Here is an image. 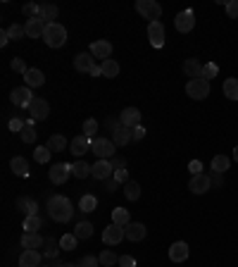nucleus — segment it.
<instances>
[{
	"instance_id": "1",
	"label": "nucleus",
	"mask_w": 238,
	"mask_h": 267,
	"mask_svg": "<svg viewBox=\"0 0 238 267\" xmlns=\"http://www.w3.org/2000/svg\"><path fill=\"white\" fill-rule=\"evenodd\" d=\"M48 215H50V220L57 222V224H64V222L71 220V215H74V208H71V201L67 196H55L48 198Z\"/></svg>"
},
{
	"instance_id": "2",
	"label": "nucleus",
	"mask_w": 238,
	"mask_h": 267,
	"mask_svg": "<svg viewBox=\"0 0 238 267\" xmlns=\"http://www.w3.org/2000/svg\"><path fill=\"white\" fill-rule=\"evenodd\" d=\"M43 41H46L48 48H62L64 43H67V29L57 22L48 24L46 34H43Z\"/></svg>"
},
{
	"instance_id": "3",
	"label": "nucleus",
	"mask_w": 238,
	"mask_h": 267,
	"mask_svg": "<svg viewBox=\"0 0 238 267\" xmlns=\"http://www.w3.org/2000/svg\"><path fill=\"white\" fill-rule=\"evenodd\" d=\"M136 12L143 19H150V22H160L162 17V5L157 0H136Z\"/></svg>"
},
{
	"instance_id": "4",
	"label": "nucleus",
	"mask_w": 238,
	"mask_h": 267,
	"mask_svg": "<svg viewBox=\"0 0 238 267\" xmlns=\"http://www.w3.org/2000/svg\"><path fill=\"white\" fill-rule=\"evenodd\" d=\"M91 150H93V155L98 157V160H112V157H114V153H117V146H114V141H112V139H105V136H100V139H93V146H91Z\"/></svg>"
},
{
	"instance_id": "5",
	"label": "nucleus",
	"mask_w": 238,
	"mask_h": 267,
	"mask_svg": "<svg viewBox=\"0 0 238 267\" xmlns=\"http://www.w3.org/2000/svg\"><path fill=\"white\" fill-rule=\"evenodd\" d=\"M186 95H190L193 101H205L207 95H210V81L207 79H188Z\"/></svg>"
},
{
	"instance_id": "6",
	"label": "nucleus",
	"mask_w": 238,
	"mask_h": 267,
	"mask_svg": "<svg viewBox=\"0 0 238 267\" xmlns=\"http://www.w3.org/2000/svg\"><path fill=\"white\" fill-rule=\"evenodd\" d=\"M127 239V227H119V224H107V229L103 231V241H105V246H117V244H122Z\"/></svg>"
},
{
	"instance_id": "7",
	"label": "nucleus",
	"mask_w": 238,
	"mask_h": 267,
	"mask_svg": "<svg viewBox=\"0 0 238 267\" xmlns=\"http://www.w3.org/2000/svg\"><path fill=\"white\" fill-rule=\"evenodd\" d=\"M212 189V179H210V174H193L188 181V191L190 193H195V196H203L207 191Z\"/></svg>"
},
{
	"instance_id": "8",
	"label": "nucleus",
	"mask_w": 238,
	"mask_h": 267,
	"mask_svg": "<svg viewBox=\"0 0 238 267\" xmlns=\"http://www.w3.org/2000/svg\"><path fill=\"white\" fill-rule=\"evenodd\" d=\"M174 26L179 34H188L190 29L195 26V12H193V10H181V12L174 17Z\"/></svg>"
},
{
	"instance_id": "9",
	"label": "nucleus",
	"mask_w": 238,
	"mask_h": 267,
	"mask_svg": "<svg viewBox=\"0 0 238 267\" xmlns=\"http://www.w3.org/2000/svg\"><path fill=\"white\" fill-rule=\"evenodd\" d=\"M10 101L15 103L17 108H26V110H29V105H31V101H33L31 88H29V86H17V88H12V93H10Z\"/></svg>"
},
{
	"instance_id": "10",
	"label": "nucleus",
	"mask_w": 238,
	"mask_h": 267,
	"mask_svg": "<svg viewBox=\"0 0 238 267\" xmlns=\"http://www.w3.org/2000/svg\"><path fill=\"white\" fill-rule=\"evenodd\" d=\"M29 115H31L33 122H43L50 115V105H48L46 98H33L31 105H29Z\"/></svg>"
},
{
	"instance_id": "11",
	"label": "nucleus",
	"mask_w": 238,
	"mask_h": 267,
	"mask_svg": "<svg viewBox=\"0 0 238 267\" xmlns=\"http://www.w3.org/2000/svg\"><path fill=\"white\" fill-rule=\"evenodd\" d=\"M148 41H150L152 48H162V46H165L167 34H165L162 22H148Z\"/></svg>"
},
{
	"instance_id": "12",
	"label": "nucleus",
	"mask_w": 238,
	"mask_h": 267,
	"mask_svg": "<svg viewBox=\"0 0 238 267\" xmlns=\"http://www.w3.org/2000/svg\"><path fill=\"white\" fill-rule=\"evenodd\" d=\"M91 177L100 181H107L114 177V167H112L110 160H98L95 165H91Z\"/></svg>"
},
{
	"instance_id": "13",
	"label": "nucleus",
	"mask_w": 238,
	"mask_h": 267,
	"mask_svg": "<svg viewBox=\"0 0 238 267\" xmlns=\"http://www.w3.org/2000/svg\"><path fill=\"white\" fill-rule=\"evenodd\" d=\"M141 110L138 108H124V110L119 112V122L122 126H127V129H136V126H141Z\"/></svg>"
},
{
	"instance_id": "14",
	"label": "nucleus",
	"mask_w": 238,
	"mask_h": 267,
	"mask_svg": "<svg viewBox=\"0 0 238 267\" xmlns=\"http://www.w3.org/2000/svg\"><path fill=\"white\" fill-rule=\"evenodd\" d=\"M24 29H26V39H43V34L48 29V22H43L41 17H33V19H26Z\"/></svg>"
},
{
	"instance_id": "15",
	"label": "nucleus",
	"mask_w": 238,
	"mask_h": 267,
	"mask_svg": "<svg viewBox=\"0 0 238 267\" xmlns=\"http://www.w3.org/2000/svg\"><path fill=\"white\" fill-rule=\"evenodd\" d=\"M91 146H93V141L88 139L86 134H79V136H74V139H71V143H69L71 155H76V157L86 155L88 150H91Z\"/></svg>"
},
{
	"instance_id": "16",
	"label": "nucleus",
	"mask_w": 238,
	"mask_h": 267,
	"mask_svg": "<svg viewBox=\"0 0 238 267\" xmlns=\"http://www.w3.org/2000/svg\"><path fill=\"white\" fill-rule=\"evenodd\" d=\"M98 64H95V57L91 53H79L74 57V70L76 72H84V74H91Z\"/></svg>"
},
{
	"instance_id": "17",
	"label": "nucleus",
	"mask_w": 238,
	"mask_h": 267,
	"mask_svg": "<svg viewBox=\"0 0 238 267\" xmlns=\"http://www.w3.org/2000/svg\"><path fill=\"white\" fill-rule=\"evenodd\" d=\"M50 181L53 184H64V181L69 179V174H71V165H67V162H57V165H53V170H50Z\"/></svg>"
},
{
	"instance_id": "18",
	"label": "nucleus",
	"mask_w": 238,
	"mask_h": 267,
	"mask_svg": "<svg viewBox=\"0 0 238 267\" xmlns=\"http://www.w3.org/2000/svg\"><path fill=\"white\" fill-rule=\"evenodd\" d=\"M46 239L38 234V231H24L22 234V248H29V251H38L43 248Z\"/></svg>"
},
{
	"instance_id": "19",
	"label": "nucleus",
	"mask_w": 238,
	"mask_h": 267,
	"mask_svg": "<svg viewBox=\"0 0 238 267\" xmlns=\"http://www.w3.org/2000/svg\"><path fill=\"white\" fill-rule=\"evenodd\" d=\"M91 55L93 57H98V60H110V55H112V43L110 41H93L91 43Z\"/></svg>"
},
{
	"instance_id": "20",
	"label": "nucleus",
	"mask_w": 238,
	"mask_h": 267,
	"mask_svg": "<svg viewBox=\"0 0 238 267\" xmlns=\"http://www.w3.org/2000/svg\"><path fill=\"white\" fill-rule=\"evenodd\" d=\"M188 244L186 241H176V244H172V248H169V260L172 262H186L188 260Z\"/></svg>"
},
{
	"instance_id": "21",
	"label": "nucleus",
	"mask_w": 238,
	"mask_h": 267,
	"mask_svg": "<svg viewBox=\"0 0 238 267\" xmlns=\"http://www.w3.org/2000/svg\"><path fill=\"white\" fill-rule=\"evenodd\" d=\"M41 260H43V253L24 248L19 255V267H41Z\"/></svg>"
},
{
	"instance_id": "22",
	"label": "nucleus",
	"mask_w": 238,
	"mask_h": 267,
	"mask_svg": "<svg viewBox=\"0 0 238 267\" xmlns=\"http://www.w3.org/2000/svg\"><path fill=\"white\" fill-rule=\"evenodd\" d=\"M145 234H148V229H145V224H141V222H129L127 224V239L129 241L138 244V241L145 239Z\"/></svg>"
},
{
	"instance_id": "23",
	"label": "nucleus",
	"mask_w": 238,
	"mask_h": 267,
	"mask_svg": "<svg viewBox=\"0 0 238 267\" xmlns=\"http://www.w3.org/2000/svg\"><path fill=\"white\" fill-rule=\"evenodd\" d=\"M24 81H26V86L29 88H38L46 84V74L41 70H36V67H29V72L24 74Z\"/></svg>"
},
{
	"instance_id": "24",
	"label": "nucleus",
	"mask_w": 238,
	"mask_h": 267,
	"mask_svg": "<svg viewBox=\"0 0 238 267\" xmlns=\"http://www.w3.org/2000/svg\"><path fill=\"white\" fill-rule=\"evenodd\" d=\"M203 70H205V67H203L195 57H190V60L183 62V74L190 77V79H203Z\"/></svg>"
},
{
	"instance_id": "25",
	"label": "nucleus",
	"mask_w": 238,
	"mask_h": 267,
	"mask_svg": "<svg viewBox=\"0 0 238 267\" xmlns=\"http://www.w3.org/2000/svg\"><path fill=\"white\" fill-rule=\"evenodd\" d=\"M10 170L17 174V177H29V160L22 155H17L10 160Z\"/></svg>"
},
{
	"instance_id": "26",
	"label": "nucleus",
	"mask_w": 238,
	"mask_h": 267,
	"mask_svg": "<svg viewBox=\"0 0 238 267\" xmlns=\"http://www.w3.org/2000/svg\"><path fill=\"white\" fill-rule=\"evenodd\" d=\"M17 210L24 212L26 217H29V215H38V203L31 201V198L22 196V198H17Z\"/></svg>"
},
{
	"instance_id": "27",
	"label": "nucleus",
	"mask_w": 238,
	"mask_h": 267,
	"mask_svg": "<svg viewBox=\"0 0 238 267\" xmlns=\"http://www.w3.org/2000/svg\"><path fill=\"white\" fill-rule=\"evenodd\" d=\"M48 148H50V153H62L67 146H69V141L64 139L62 134H53L50 139H48V143H46Z\"/></svg>"
},
{
	"instance_id": "28",
	"label": "nucleus",
	"mask_w": 238,
	"mask_h": 267,
	"mask_svg": "<svg viewBox=\"0 0 238 267\" xmlns=\"http://www.w3.org/2000/svg\"><path fill=\"white\" fill-rule=\"evenodd\" d=\"M222 93L226 95V98H229V101H238V79H236V77H229V79H224Z\"/></svg>"
},
{
	"instance_id": "29",
	"label": "nucleus",
	"mask_w": 238,
	"mask_h": 267,
	"mask_svg": "<svg viewBox=\"0 0 238 267\" xmlns=\"http://www.w3.org/2000/svg\"><path fill=\"white\" fill-rule=\"evenodd\" d=\"M119 62L117 60H105V62H100V72H103V77H107V79H114V77H119Z\"/></svg>"
},
{
	"instance_id": "30",
	"label": "nucleus",
	"mask_w": 238,
	"mask_h": 267,
	"mask_svg": "<svg viewBox=\"0 0 238 267\" xmlns=\"http://www.w3.org/2000/svg\"><path fill=\"white\" fill-rule=\"evenodd\" d=\"M57 12H60V10H57V5H53V3H43V5H41V19H43V22H48V24H53V19H55L57 17Z\"/></svg>"
},
{
	"instance_id": "31",
	"label": "nucleus",
	"mask_w": 238,
	"mask_h": 267,
	"mask_svg": "<svg viewBox=\"0 0 238 267\" xmlns=\"http://www.w3.org/2000/svg\"><path fill=\"white\" fill-rule=\"evenodd\" d=\"M112 141H114V146H117V148H122V146H127L129 141H134V139H131V129H127V126H122L119 131H114V134H112Z\"/></svg>"
},
{
	"instance_id": "32",
	"label": "nucleus",
	"mask_w": 238,
	"mask_h": 267,
	"mask_svg": "<svg viewBox=\"0 0 238 267\" xmlns=\"http://www.w3.org/2000/svg\"><path fill=\"white\" fill-rule=\"evenodd\" d=\"M60 246L55 244V239H46V244H43V258H50V260H55L57 255H60Z\"/></svg>"
},
{
	"instance_id": "33",
	"label": "nucleus",
	"mask_w": 238,
	"mask_h": 267,
	"mask_svg": "<svg viewBox=\"0 0 238 267\" xmlns=\"http://www.w3.org/2000/svg\"><path fill=\"white\" fill-rule=\"evenodd\" d=\"M98 258H100V265H103V267L119 265V255H117V253H114V251H112V248H105V251L100 253Z\"/></svg>"
},
{
	"instance_id": "34",
	"label": "nucleus",
	"mask_w": 238,
	"mask_h": 267,
	"mask_svg": "<svg viewBox=\"0 0 238 267\" xmlns=\"http://www.w3.org/2000/svg\"><path fill=\"white\" fill-rule=\"evenodd\" d=\"M95 208H98V198H95L93 193H86V196H81V201H79V210H81V212H93Z\"/></svg>"
},
{
	"instance_id": "35",
	"label": "nucleus",
	"mask_w": 238,
	"mask_h": 267,
	"mask_svg": "<svg viewBox=\"0 0 238 267\" xmlns=\"http://www.w3.org/2000/svg\"><path fill=\"white\" fill-rule=\"evenodd\" d=\"M124 196H127L129 201H138V198H141V184H138V181H127V184H124Z\"/></svg>"
},
{
	"instance_id": "36",
	"label": "nucleus",
	"mask_w": 238,
	"mask_h": 267,
	"mask_svg": "<svg viewBox=\"0 0 238 267\" xmlns=\"http://www.w3.org/2000/svg\"><path fill=\"white\" fill-rule=\"evenodd\" d=\"M229 165H231V160L226 155H214L212 157V172L224 174L226 170H229Z\"/></svg>"
},
{
	"instance_id": "37",
	"label": "nucleus",
	"mask_w": 238,
	"mask_h": 267,
	"mask_svg": "<svg viewBox=\"0 0 238 267\" xmlns=\"http://www.w3.org/2000/svg\"><path fill=\"white\" fill-rule=\"evenodd\" d=\"M71 174H74L76 179H86L88 174H91V165L84 162V160H79V162H74V165H71Z\"/></svg>"
},
{
	"instance_id": "38",
	"label": "nucleus",
	"mask_w": 238,
	"mask_h": 267,
	"mask_svg": "<svg viewBox=\"0 0 238 267\" xmlns=\"http://www.w3.org/2000/svg\"><path fill=\"white\" fill-rule=\"evenodd\" d=\"M112 222L119 224V227H127L129 224V210L127 208H114V210H112Z\"/></svg>"
},
{
	"instance_id": "39",
	"label": "nucleus",
	"mask_w": 238,
	"mask_h": 267,
	"mask_svg": "<svg viewBox=\"0 0 238 267\" xmlns=\"http://www.w3.org/2000/svg\"><path fill=\"white\" fill-rule=\"evenodd\" d=\"M74 234H76V239H91L93 236V224L91 222H79L76 229H74Z\"/></svg>"
},
{
	"instance_id": "40",
	"label": "nucleus",
	"mask_w": 238,
	"mask_h": 267,
	"mask_svg": "<svg viewBox=\"0 0 238 267\" xmlns=\"http://www.w3.org/2000/svg\"><path fill=\"white\" fill-rule=\"evenodd\" d=\"M50 155H53V153H50V148H48V146H38V148L33 150V160H36V162H41V165L50 162Z\"/></svg>"
},
{
	"instance_id": "41",
	"label": "nucleus",
	"mask_w": 238,
	"mask_h": 267,
	"mask_svg": "<svg viewBox=\"0 0 238 267\" xmlns=\"http://www.w3.org/2000/svg\"><path fill=\"white\" fill-rule=\"evenodd\" d=\"M36 136H38V134H36V129H33V119H29L26 126L22 129V141L24 143H33L36 141Z\"/></svg>"
},
{
	"instance_id": "42",
	"label": "nucleus",
	"mask_w": 238,
	"mask_h": 267,
	"mask_svg": "<svg viewBox=\"0 0 238 267\" xmlns=\"http://www.w3.org/2000/svg\"><path fill=\"white\" fill-rule=\"evenodd\" d=\"M76 244H79L76 234H64L62 239H60V248H62V251H74V248H76Z\"/></svg>"
},
{
	"instance_id": "43",
	"label": "nucleus",
	"mask_w": 238,
	"mask_h": 267,
	"mask_svg": "<svg viewBox=\"0 0 238 267\" xmlns=\"http://www.w3.org/2000/svg\"><path fill=\"white\" fill-rule=\"evenodd\" d=\"M43 220H41L38 215H29L26 220H24V231H38Z\"/></svg>"
},
{
	"instance_id": "44",
	"label": "nucleus",
	"mask_w": 238,
	"mask_h": 267,
	"mask_svg": "<svg viewBox=\"0 0 238 267\" xmlns=\"http://www.w3.org/2000/svg\"><path fill=\"white\" fill-rule=\"evenodd\" d=\"M8 36H10V41H19V39L26 36V29H24L22 24H12V26L8 29Z\"/></svg>"
},
{
	"instance_id": "45",
	"label": "nucleus",
	"mask_w": 238,
	"mask_h": 267,
	"mask_svg": "<svg viewBox=\"0 0 238 267\" xmlns=\"http://www.w3.org/2000/svg\"><path fill=\"white\" fill-rule=\"evenodd\" d=\"M22 12L29 17V19H33V17L41 15V5H36V3H26V5L22 8Z\"/></svg>"
},
{
	"instance_id": "46",
	"label": "nucleus",
	"mask_w": 238,
	"mask_h": 267,
	"mask_svg": "<svg viewBox=\"0 0 238 267\" xmlns=\"http://www.w3.org/2000/svg\"><path fill=\"white\" fill-rule=\"evenodd\" d=\"M224 10H226V17H229V19H238V0H229V3L224 5Z\"/></svg>"
},
{
	"instance_id": "47",
	"label": "nucleus",
	"mask_w": 238,
	"mask_h": 267,
	"mask_svg": "<svg viewBox=\"0 0 238 267\" xmlns=\"http://www.w3.org/2000/svg\"><path fill=\"white\" fill-rule=\"evenodd\" d=\"M217 74H219V67H217L214 62H207L205 70H203V79H207V81H210V79H214Z\"/></svg>"
},
{
	"instance_id": "48",
	"label": "nucleus",
	"mask_w": 238,
	"mask_h": 267,
	"mask_svg": "<svg viewBox=\"0 0 238 267\" xmlns=\"http://www.w3.org/2000/svg\"><path fill=\"white\" fill-rule=\"evenodd\" d=\"M84 134H86L88 139H91L93 134H98V122H95L93 117H91V119H86V122H84Z\"/></svg>"
},
{
	"instance_id": "49",
	"label": "nucleus",
	"mask_w": 238,
	"mask_h": 267,
	"mask_svg": "<svg viewBox=\"0 0 238 267\" xmlns=\"http://www.w3.org/2000/svg\"><path fill=\"white\" fill-rule=\"evenodd\" d=\"M10 131H15V134H22V129H24V126H26V122H24V119L22 117H12V119H10Z\"/></svg>"
},
{
	"instance_id": "50",
	"label": "nucleus",
	"mask_w": 238,
	"mask_h": 267,
	"mask_svg": "<svg viewBox=\"0 0 238 267\" xmlns=\"http://www.w3.org/2000/svg\"><path fill=\"white\" fill-rule=\"evenodd\" d=\"M100 265V258H95V255H84L79 260V267H98Z\"/></svg>"
},
{
	"instance_id": "51",
	"label": "nucleus",
	"mask_w": 238,
	"mask_h": 267,
	"mask_svg": "<svg viewBox=\"0 0 238 267\" xmlns=\"http://www.w3.org/2000/svg\"><path fill=\"white\" fill-rule=\"evenodd\" d=\"M12 70L15 72H19V74H26V72H29V67H26V62H24L22 57H15V60H12Z\"/></svg>"
},
{
	"instance_id": "52",
	"label": "nucleus",
	"mask_w": 238,
	"mask_h": 267,
	"mask_svg": "<svg viewBox=\"0 0 238 267\" xmlns=\"http://www.w3.org/2000/svg\"><path fill=\"white\" fill-rule=\"evenodd\" d=\"M105 126H107V131H110V134H114V131H119V129H122V122H119V117L117 119L107 117V119H105Z\"/></svg>"
},
{
	"instance_id": "53",
	"label": "nucleus",
	"mask_w": 238,
	"mask_h": 267,
	"mask_svg": "<svg viewBox=\"0 0 238 267\" xmlns=\"http://www.w3.org/2000/svg\"><path fill=\"white\" fill-rule=\"evenodd\" d=\"M110 162H112V167H114V170H127V160H124L122 155H114Z\"/></svg>"
},
{
	"instance_id": "54",
	"label": "nucleus",
	"mask_w": 238,
	"mask_h": 267,
	"mask_svg": "<svg viewBox=\"0 0 238 267\" xmlns=\"http://www.w3.org/2000/svg\"><path fill=\"white\" fill-rule=\"evenodd\" d=\"M114 179H117L119 184H127V181H131V179H129L127 170H114Z\"/></svg>"
},
{
	"instance_id": "55",
	"label": "nucleus",
	"mask_w": 238,
	"mask_h": 267,
	"mask_svg": "<svg viewBox=\"0 0 238 267\" xmlns=\"http://www.w3.org/2000/svg\"><path fill=\"white\" fill-rule=\"evenodd\" d=\"M143 136H145V129H143V124L136 126V129H131V139H134V141H143Z\"/></svg>"
},
{
	"instance_id": "56",
	"label": "nucleus",
	"mask_w": 238,
	"mask_h": 267,
	"mask_svg": "<svg viewBox=\"0 0 238 267\" xmlns=\"http://www.w3.org/2000/svg\"><path fill=\"white\" fill-rule=\"evenodd\" d=\"M119 265L122 267H136V260L131 255H119Z\"/></svg>"
},
{
	"instance_id": "57",
	"label": "nucleus",
	"mask_w": 238,
	"mask_h": 267,
	"mask_svg": "<svg viewBox=\"0 0 238 267\" xmlns=\"http://www.w3.org/2000/svg\"><path fill=\"white\" fill-rule=\"evenodd\" d=\"M188 170H190L193 174H203V162H200V160H190Z\"/></svg>"
},
{
	"instance_id": "58",
	"label": "nucleus",
	"mask_w": 238,
	"mask_h": 267,
	"mask_svg": "<svg viewBox=\"0 0 238 267\" xmlns=\"http://www.w3.org/2000/svg\"><path fill=\"white\" fill-rule=\"evenodd\" d=\"M212 186H224V174H219V172H212Z\"/></svg>"
},
{
	"instance_id": "59",
	"label": "nucleus",
	"mask_w": 238,
	"mask_h": 267,
	"mask_svg": "<svg viewBox=\"0 0 238 267\" xmlns=\"http://www.w3.org/2000/svg\"><path fill=\"white\" fill-rule=\"evenodd\" d=\"M117 189H119V181L114 179V177H112V179H107V191L112 193V191H117Z\"/></svg>"
},
{
	"instance_id": "60",
	"label": "nucleus",
	"mask_w": 238,
	"mask_h": 267,
	"mask_svg": "<svg viewBox=\"0 0 238 267\" xmlns=\"http://www.w3.org/2000/svg\"><path fill=\"white\" fill-rule=\"evenodd\" d=\"M8 43H10V36H8V29H5L0 34V46H8Z\"/></svg>"
},
{
	"instance_id": "61",
	"label": "nucleus",
	"mask_w": 238,
	"mask_h": 267,
	"mask_svg": "<svg viewBox=\"0 0 238 267\" xmlns=\"http://www.w3.org/2000/svg\"><path fill=\"white\" fill-rule=\"evenodd\" d=\"M57 267H79V262H76V265H71V262H60Z\"/></svg>"
},
{
	"instance_id": "62",
	"label": "nucleus",
	"mask_w": 238,
	"mask_h": 267,
	"mask_svg": "<svg viewBox=\"0 0 238 267\" xmlns=\"http://www.w3.org/2000/svg\"><path fill=\"white\" fill-rule=\"evenodd\" d=\"M233 160H236V162H238V146H236V148H233Z\"/></svg>"
}]
</instances>
